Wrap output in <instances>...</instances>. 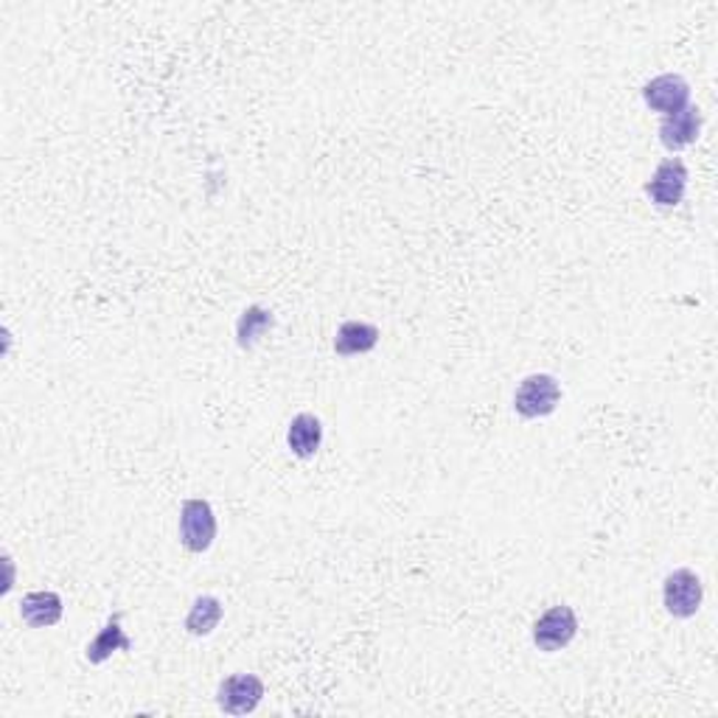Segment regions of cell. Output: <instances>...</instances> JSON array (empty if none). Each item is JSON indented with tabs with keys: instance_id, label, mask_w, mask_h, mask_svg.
Here are the masks:
<instances>
[{
	"instance_id": "7c38bea8",
	"label": "cell",
	"mask_w": 718,
	"mask_h": 718,
	"mask_svg": "<svg viewBox=\"0 0 718 718\" xmlns=\"http://www.w3.org/2000/svg\"><path fill=\"white\" fill-rule=\"evenodd\" d=\"M130 649H132L130 638H127L124 629H121V614H112V618L105 623V629L87 643L85 660L87 663L101 665L107 663L116 651H130Z\"/></svg>"
},
{
	"instance_id": "8992f818",
	"label": "cell",
	"mask_w": 718,
	"mask_h": 718,
	"mask_svg": "<svg viewBox=\"0 0 718 718\" xmlns=\"http://www.w3.org/2000/svg\"><path fill=\"white\" fill-rule=\"evenodd\" d=\"M264 699V682L255 674H236L219 682L217 705L228 716H248Z\"/></svg>"
},
{
	"instance_id": "6da1fadb",
	"label": "cell",
	"mask_w": 718,
	"mask_h": 718,
	"mask_svg": "<svg viewBox=\"0 0 718 718\" xmlns=\"http://www.w3.org/2000/svg\"><path fill=\"white\" fill-rule=\"evenodd\" d=\"M217 538V514L208 500H186L180 505V545L188 553H205Z\"/></svg>"
},
{
	"instance_id": "ba28073f",
	"label": "cell",
	"mask_w": 718,
	"mask_h": 718,
	"mask_svg": "<svg viewBox=\"0 0 718 718\" xmlns=\"http://www.w3.org/2000/svg\"><path fill=\"white\" fill-rule=\"evenodd\" d=\"M699 132L701 112L694 105H687L685 110L674 112V116H663V121H660V141L671 152H679V149H687L690 143L699 141Z\"/></svg>"
},
{
	"instance_id": "8fae6325",
	"label": "cell",
	"mask_w": 718,
	"mask_h": 718,
	"mask_svg": "<svg viewBox=\"0 0 718 718\" xmlns=\"http://www.w3.org/2000/svg\"><path fill=\"white\" fill-rule=\"evenodd\" d=\"M379 328L373 323L366 320H348L337 328L335 335V351L340 357H357V353H368L377 348L379 342Z\"/></svg>"
},
{
	"instance_id": "277c9868",
	"label": "cell",
	"mask_w": 718,
	"mask_h": 718,
	"mask_svg": "<svg viewBox=\"0 0 718 718\" xmlns=\"http://www.w3.org/2000/svg\"><path fill=\"white\" fill-rule=\"evenodd\" d=\"M578 634V618L573 607H551L545 614H538L533 623V645L545 654H556V651L567 649Z\"/></svg>"
},
{
	"instance_id": "4fadbf2b",
	"label": "cell",
	"mask_w": 718,
	"mask_h": 718,
	"mask_svg": "<svg viewBox=\"0 0 718 718\" xmlns=\"http://www.w3.org/2000/svg\"><path fill=\"white\" fill-rule=\"evenodd\" d=\"M222 614L225 607L219 598H214V595H199V598H194L192 609H188L186 614V632L192 634V638H208L219 625Z\"/></svg>"
},
{
	"instance_id": "52a82bcc",
	"label": "cell",
	"mask_w": 718,
	"mask_h": 718,
	"mask_svg": "<svg viewBox=\"0 0 718 718\" xmlns=\"http://www.w3.org/2000/svg\"><path fill=\"white\" fill-rule=\"evenodd\" d=\"M643 101L654 112L674 116L690 105V85L679 74H660L643 85Z\"/></svg>"
},
{
	"instance_id": "5bb4252c",
	"label": "cell",
	"mask_w": 718,
	"mask_h": 718,
	"mask_svg": "<svg viewBox=\"0 0 718 718\" xmlns=\"http://www.w3.org/2000/svg\"><path fill=\"white\" fill-rule=\"evenodd\" d=\"M273 326V312L264 309V306H248V309L242 312V317H239V323H236V342H239V348L250 351V348L259 346L261 337Z\"/></svg>"
},
{
	"instance_id": "30bf717a",
	"label": "cell",
	"mask_w": 718,
	"mask_h": 718,
	"mask_svg": "<svg viewBox=\"0 0 718 718\" xmlns=\"http://www.w3.org/2000/svg\"><path fill=\"white\" fill-rule=\"evenodd\" d=\"M286 444H290L292 455L295 458H315L317 449L323 444V424L317 415L301 413L290 422V429H286Z\"/></svg>"
},
{
	"instance_id": "7a4b0ae2",
	"label": "cell",
	"mask_w": 718,
	"mask_h": 718,
	"mask_svg": "<svg viewBox=\"0 0 718 718\" xmlns=\"http://www.w3.org/2000/svg\"><path fill=\"white\" fill-rule=\"evenodd\" d=\"M562 402V384L551 373H531L520 382L514 393V410L522 418H545L556 413Z\"/></svg>"
},
{
	"instance_id": "3957f363",
	"label": "cell",
	"mask_w": 718,
	"mask_h": 718,
	"mask_svg": "<svg viewBox=\"0 0 718 718\" xmlns=\"http://www.w3.org/2000/svg\"><path fill=\"white\" fill-rule=\"evenodd\" d=\"M701 601H705V587H701V578L696 576L694 570L687 567H679V570L668 573L663 581V603L665 612L676 620L694 618L701 609Z\"/></svg>"
},
{
	"instance_id": "9c48e42d",
	"label": "cell",
	"mask_w": 718,
	"mask_h": 718,
	"mask_svg": "<svg viewBox=\"0 0 718 718\" xmlns=\"http://www.w3.org/2000/svg\"><path fill=\"white\" fill-rule=\"evenodd\" d=\"M65 603L63 598L51 589H43V592H29L23 595L20 601V618L23 623H29L32 629H51L63 620Z\"/></svg>"
},
{
	"instance_id": "5b68a950",
	"label": "cell",
	"mask_w": 718,
	"mask_h": 718,
	"mask_svg": "<svg viewBox=\"0 0 718 718\" xmlns=\"http://www.w3.org/2000/svg\"><path fill=\"white\" fill-rule=\"evenodd\" d=\"M645 197L656 208H676L685 199L687 192V166L682 157H668L654 168L651 180L645 183Z\"/></svg>"
}]
</instances>
